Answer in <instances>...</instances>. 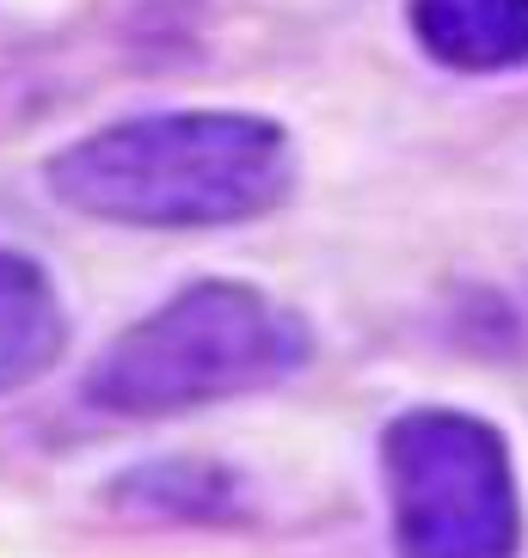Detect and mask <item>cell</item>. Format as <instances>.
Returning <instances> with one entry per match:
<instances>
[{
    "label": "cell",
    "mask_w": 528,
    "mask_h": 558,
    "mask_svg": "<svg viewBox=\"0 0 528 558\" xmlns=\"http://www.w3.org/2000/svg\"><path fill=\"white\" fill-rule=\"evenodd\" d=\"M111 497L130 504V509H148V515H197V522L228 509L221 473H215V466H184V460H172V466H142V473H130Z\"/></svg>",
    "instance_id": "6"
},
{
    "label": "cell",
    "mask_w": 528,
    "mask_h": 558,
    "mask_svg": "<svg viewBox=\"0 0 528 558\" xmlns=\"http://www.w3.org/2000/svg\"><path fill=\"white\" fill-rule=\"evenodd\" d=\"M412 32L443 68L504 74L528 62V0H412Z\"/></svg>",
    "instance_id": "4"
},
{
    "label": "cell",
    "mask_w": 528,
    "mask_h": 558,
    "mask_svg": "<svg viewBox=\"0 0 528 558\" xmlns=\"http://www.w3.org/2000/svg\"><path fill=\"white\" fill-rule=\"evenodd\" d=\"M308 326L247 282H197L99 350L86 399L111 417H172L264 393L308 362Z\"/></svg>",
    "instance_id": "2"
},
{
    "label": "cell",
    "mask_w": 528,
    "mask_h": 558,
    "mask_svg": "<svg viewBox=\"0 0 528 558\" xmlns=\"http://www.w3.org/2000/svg\"><path fill=\"white\" fill-rule=\"evenodd\" d=\"M399 558H516L523 497L511 448L485 417L406 411L381 436Z\"/></svg>",
    "instance_id": "3"
},
{
    "label": "cell",
    "mask_w": 528,
    "mask_h": 558,
    "mask_svg": "<svg viewBox=\"0 0 528 558\" xmlns=\"http://www.w3.org/2000/svg\"><path fill=\"white\" fill-rule=\"evenodd\" d=\"M289 142L240 111L135 117L50 160L68 209L123 228H228L289 197Z\"/></svg>",
    "instance_id": "1"
},
{
    "label": "cell",
    "mask_w": 528,
    "mask_h": 558,
    "mask_svg": "<svg viewBox=\"0 0 528 558\" xmlns=\"http://www.w3.org/2000/svg\"><path fill=\"white\" fill-rule=\"evenodd\" d=\"M68 344V319L56 282L19 252H0V393H19L56 368Z\"/></svg>",
    "instance_id": "5"
}]
</instances>
